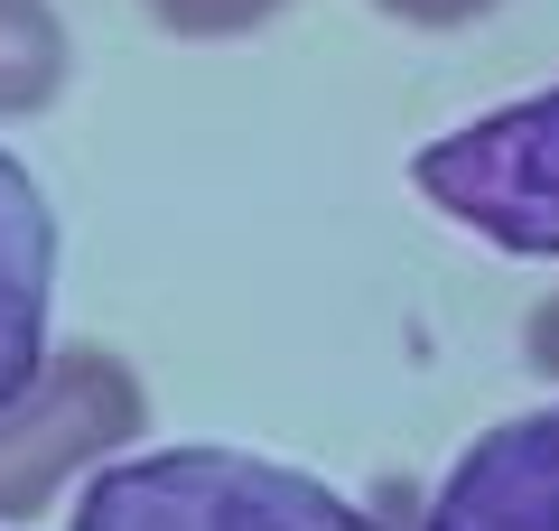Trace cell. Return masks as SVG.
Masks as SVG:
<instances>
[{
	"instance_id": "1",
	"label": "cell",
	"mask_w": 559,
	"mask_h": 531,
	"mask_svg": "<svg viewBox=\"0 0 559 531\" xmlns=\"http://www.w3.org/2000/svg\"><path fill=\"white\" fill-rule=\"evenodd\" d=\"M66 531H392L336 485L242 448H159L121 457L84 485Z\"/></svg>"
},
{
	"instance_id": "2",
	"label": "cell",
	"mask_w": 559,
	"mask_h": 531,
	"mask_svg": "<svg viewBox=\"0 0 559 531\" xmlns=\"http://www.w3.org/2000/svg\"><path fill=\"white\" fill-rule=\"evenodd\" d=\"M411 187L448 224L485 234L513 261H559V84L466 121L411 158Z\"/></svg>"
},
{
	"instance_id": "3",
	"label": "cell",
	"mask_w": 559,
	"mask_h": 531,
	"mask_svg": "<svg viewBox=\"0 0 559 531\" xmlns=\"http://www.w3.org/2000/svg\"><path fill=\"white\" fill-rule=\"evenodd\" d=\"M140 411H150V401H140V382H131L121 354H103V345L47 354V374L0 411V522L38 512L66 475L103 467V457L140 429Z\"/></svg>"
},
{
	"instance_id": "4",
	"label": "cell",
	"mask_w": 559,
	"mask_h": 531,
	"mask_svg": "<svg viewBox=\"0 0 559 531\" xmlns=\"http://www.w3.org/2000/svg\"><path fill=\"white\" fill-rule=\"evenodd\" d=\"M419 531H559V401L495 420L419 504Z\"/></svg>"
},
{
	"instance_id": "5",
	"label": "cell",
	"mask_w": 559,
	"mask_h": 531,
	"mask_svg": "<svg viewBox=\"0 0 559 531\" xmlns=\"http://www.w3.org/2000/svg\"><path fill=\"white\" fill-rule=\"evenodd\" d=\"M47 280H57V215L38 177L0 150V411L47 374Z\"/></svg>"
},
{
	"instance_id": "6",
	"label": "cell",
	"mask_w": 559,
	"mask_h": 531,
	"mask_svg": "<svg viewBox=\"0 0 559 531\" xmlns=\"http://www.w3.org/2000/svg\"><path fill=\"white\" fill-rule=\"evenodd\" d=\"M66 84V28L47 0H0V113H38Z\"/></svg>"
},
{
	"instance_id": "7",
	"label": "cell",
	"mask_w": 559,
	"mask_h": 531,
	"mask_svg": "<svg viewBox=\"0 0 559 531\" xmlns=\"http://www.w3.org/2000/svg\"><path fill=\"white\" fill-rule=\"evenodd\" d=\"M140 10H150L168 38H242V28L280 20L289 0H140Z\"/></svg>"
},
{
	"instance_id": "8",
	"label": "cell",
	"mask_w": 559,
	"mask_h": 531,
	"mask_svg": "<svg viewBox=\"0 0 559 531\" xmlns=\"http://www.w3.org/2000/svg\"><path fill=\"white\" fill-rule=\"evenodd\" d=\"M382 20H401V28H466V20H485V10H503V0H373Z\"/></svg>"
},
{
	"instance_id": "9",
	"label": "cell",
	"mask_w": 559,
	"mask_h": 531,
	"mask_svg": "<svg viewBox=\"0 0 559 531\" xmlns=\"http://www.w3.org/2000/svg\"><path fill=\"white\" fill-rule=\"evenodd\" d=\"M522 364L559 382V298H540V308L522 317Z\"/></svg>"
},
{
	"instance_id": "10",
	"label": "cell",
	"mask_w": 559,
	"mask_h": 531,
	"mask_svg": "<svg viewBox=\"0 0 559 531\" xmlns=\"http://www.w3.org/2000/svg\"><path fill=\"white\" fill-rule=\"evenodd\" d=\"M382 522H392V531H419V512H411V494H382Z\"/></svg>"
}]
</instances>
